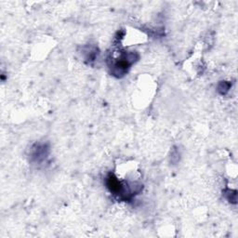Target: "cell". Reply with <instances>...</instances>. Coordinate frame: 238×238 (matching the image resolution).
Segmentation results:
<instances>
[{
  "label": "cell",
  "instance_id": "6da1fadb",
  "mask_svg": "<svg viewBox=\"0 0 238 238\" xmlns=\"http://www.w3.org/2000/svg\"><path fill=\"white\" fill-rule=\"evenodd\" d=\"M230 89V84L227 82H221L219 86V90L220 91L221 94H225Z\"/></svg>",
  "mask_w": 238,
  "mask_h": 238
}]
</instances>
